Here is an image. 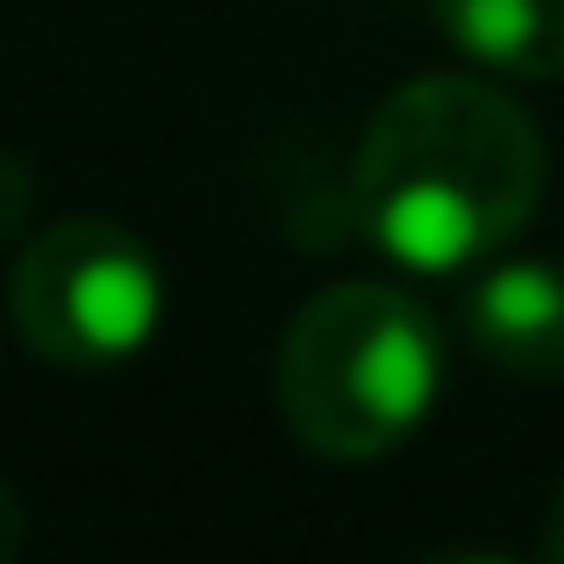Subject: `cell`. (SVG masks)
<instances>
[{"label":"cell","mask_w":564,"mask_h":564,"mask_svg":"<svg viewBox=\"0 0 564 564\" xmlns=\"http://www.w3.org/2000/svg\"><path fill=\"white\" fill-rule=\"evenodd\" d=\"M543 129L465 72L408 79L372 108L350 158V229L386 264L457 279L494 264L543 200Z\"/></svg>","instance_id":"cell-1"},{"label":"cell","mask_w":564,"mask_h":564,"mask_svg":"<svg viewBox=\"0 0 564 564\" xmlns=\"http://www.w3.org/2000/svg\"><path fill=\"white\" fill-rule=\"evenodd\" d=\"M443 393V329L414 293L386 279L322 286L286 322L272 358V400L301 451L372 465L429 422Z\"/></svg>","instance_id":"cell-2"},{"label":"cell","mask_w":564,"mask_h":564,"mask_svg":"<svg viewBox=\"0 0 564 564\" xmlns=\"http://www.w3.org/2000/svg\"><path fill=\"white\" fill-rule=\"evenodd\" d=\"M14 336L57 372H115L165 322L158 258L108 215H65L14 258Z\"/></svg>","instance_id":"cell-3"},{"label":"cell","mask_w":564,"mask_h":564,"mask_svg":"<svg viewBox=\"0 0 564 564\" xmlns=\"http://www.w3.org/2000/svg\"><path fill=\"white\" fill-rule=\"evenodd\" d=\"M465 322L471 350L500 365L508 379H564V264L543 258H494L465 286Z\"/></svg>","instance_id":"cell-4"},{"label":"cell","mask_w":564,"mask_h":564,"mask_svg":"<svg viewBox=\"0 0 564 564\" xmlns=\"http://www.w3.org/2000/svg\"><path fill=\"white\" fill-rule=\"evenodd\" d=\"M429 14L500 79H564V0H429Z\"/></svg>","instance_id":"cell-5"},{"label":"cell","mask_w":564,"mask_h":564,"mask_svg":"<svg viewBox=\"0 0 564 564\" xmlns=\"http://www.w3.org/2000/svg\"><path fill=\"white\" fill-rule=\"evenodd\" d=\"M29 215H36V172L14 151H0V243H8L14 229H29Z\"/></svg>","instance_id":"cell-6"},{"label":"cell","mask_w":564,"mask_h":564,"mask_svg":"<svg viewBox=\"0 0 564 564\" xmlns=\"http://www.w3.org/2000/svg\"><path fill=\"white\" fill-rule=\"evenodd\" d=\"M22 543H29V508H22V494L0 479V564L22 557Z\"/></svg>","instance_id":"cell-7"},{"label":"cell","mask_w":564,"mask_h":564,"mask_svg":"<svg viewBox=\"0 0 564 564\" xmlns=\"http://www.w3.org/2000/svg\"><path fill=\"white\" fill-rule=\"evenodd\" d=\"M543 564H564V479H557L551 508H543Z\"/></svg>","instance_id":"cell-8"},{"label":"cell","mask_w":564,"mask_h":564,"mask_svg":"<svg viewBox=\"0 0 564 564\" xmlns=\"http://www.w3.org/2000/svg\"><path fill=\"white\" fill-rule=\"evenodd\" d=\"M422 564H514V557H494V551H436V557H422Z\"/></svg>","instance_id":"cell-9"}]
</instances>
